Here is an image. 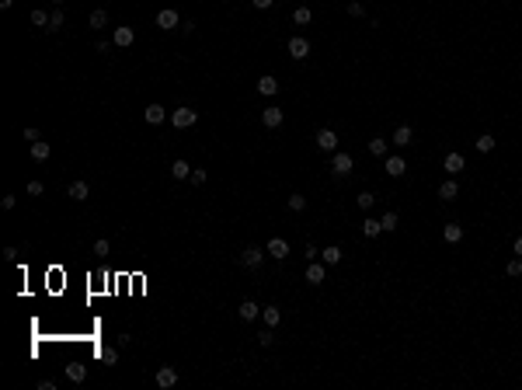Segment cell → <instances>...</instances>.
I'll return each mask as SVG.
<instances>
[{
  "mask_svg": "<svg viewBox=\"0 0 522 390\" xmlns=\"http://www.w3.org/2000/svg\"><path fill=\"white\" fill-rule=\"evenodd\" d=\"M198 122V112H192V108H178V112H171V126L174 129H188V126H195Z\"/></svg>",
  "mask_w": 522,
  "mask_h": 390,
  "instance_id": "6da1fadb",
  "label": "cell"
},
{
  "mask_svg": "<svg viewBox=\"0 0 522 390\" xmlns=\"http://www.w3.org/2000/svg\"><path fill=\"white\" fill-rule=\"evenodd\" d=\"M261 261H265V251H261V248H254V244H247V248H244V254H240V265H244V269H258Z\"/></svg>",
  "mask_w": 522,
  "mask_h": 390,
  "instance_id": "7a4b0ae2",
  "label": "cell"
},
{
  "mask_svg": "<svg viewBox=\"0 0 522 390\" xmlns=\"http://www.w3.org/2000/svg\"><path fill=\"white\" fill-rule=\"evenodd\" d=\"M154 383H157V387H164V390L174 387V383H178V370H174V366H160V370L154 373Z\"/></svg>",
  "mask_w": 522,
  "mask_h": 390,
  "instance_id": "3957f363",
  "label": "cell"
},
{
  "mask_svg": "<svg viewBox=\"0 0 522 390\" xmlns=\"http://www.w3.org/2000/svg\"><path fill=\"white\" fill-rule=\"evenodd\" d=\"M331 171L341 178V175H348L352 171V157L348 154H341V150H334V157H331Z\"/></svg>",
  "mask_w": 522,
  "mask_h": 390,
  "instance_id": "277c9868",
  "label": "cell"
},
{
  "mask_svg": "<svg viewBox=\"0 0 522 390\" xmlns=\"http://www.w3.org/2000/svg\"><path fill=\"white\" fill-rule=\"evenodd\" d=\"M317 147L328 150V154H334V150H338V133H334V129H320V133H317Z\"/></svg>",
  "mask_w": 522,
  "mask_h": 390,
  "instance_id": "5b68a950",
  "label": "cell"
},
{
  "mask_svg": "<svg viewBox=\"0 0 522 390\" xmlns=\"http://www.w3.org/2000/svg\"><path fill=\"white\" fill-rule=\"evenodd\" d=\"M289 56H296V59H307L310 56V42L303 39V35H292V39H289Z\"/></svg>",
  "mask_w": 522,
  "mask_h": 390,
  "instance_id": "8992f818",
  "label": "cell"
},
{
  "mask_svg": "<svg viewBox=\"0 0 522 390\" xmlns=\"http://www.w3.org/2000/svg\"><path fill=\"white\" fill-rule=\"evenodd\" d=\"M143 118H146L150 126H160V122L167 118V108H164V105H146V108H143Z\"/></svg>",
  "mask_w": 522,
  "mask_h": 390,
  "instance_id": "52a82bcc",
  "label": "cell"
},
{
  "mask_svg": "<svg viewBox=\"0 0 522 390\" xmlns=\"http://www.w3.org/2000/svg\"><path fill=\"white\" fill-rule=\"evenodd\" d=\"M324 279H328V265H320V261H313V265H310V269H307V282H310V286H320Z\"/></svg>",
  "mask_w": 522,
  "mask_h": 390,
  "instance_id": "ba28073f",
  "label": "cell"
},
{
  "mask_svg": "<svg viewBox=\"0 0 522 390\" xmlns=\"http://www.w3.org/2000/svg\"><path fill=\"white\" fill-rule=\"evenodd\" d=\"M157 28H164V32H171V28H178V11H171V7H164V11L157 14Z\"/></svg>",
  "mask_w": 522,
  "mask_h": 390,
  "instance_id": "9c48e42d",
  "label": "cell"
},
{
  "mask_svg": "<svg viewBox=\"0 0 522 390\" xmlns=\"http://www.w3.org/2000/svg\"><path fill=\"white\" fill-rule=\"evenodd\" d=\"M66 380L70 383H84L87 380V366L84 362H66Z\"/></svg>",
  "mask_w": 522,
  "mask_h": 390,
  "instance_id": "30bf717a",
  "label": "cell"
},
{
  "mask_svg": "<svg viewBox=\"0 0 522 390\" xmlns=\"http://www.w3.org/2000/svg\"><path fill=\"white\" fill-rule=\"evenodd\" d=\"M133 39H136V32H133V28H126V25H122V28H115V35H112V42H115L118 49H129V45H133Z\"/></svg>",
  "mask_w": 522,
  "mask_h": 390,
  "instance_id": "8fae6325",
  "label": "cell"
},
{
  "mask_svg": "<svg viewBox=\"0 0 522 390\" xmlns=\"http://www.w3.org/2000/svg\"><path fill=\"white\" fill-rule=\"evenodd\" d=\"M282 118H286V115H282V108H275V105L261 112V122H265L268 129H279V126H282Z\"/></svg>",
  "mask_w": 522,
  "mask_h": 390,
  "instance_id": "7c38bea8",
  "label": "cell"
},
{
  "mask_svg": "<svg viewBox=\"0 0 522 390\" xmlns=\"http://www.w3.org/2000/svg\"><path fill=\"white\" fill-rule=\"evenodd\" d=\"M442 167L449 171V175H460L466 167V160H463V154H445V160H442Z\"/></svg>",
  "mask_w": 522,
  "mask_h": 390,
  "instance_id": "4fadbf2b",
  "label": "cell"
},
{
  "mask_svg": "<svg viewBox=\"0 0 522 390\" xmlns=\"http://www.w3.org/2000/svg\"><path fill=\"white\" fill-rule=\"evenodd\" d=\"M265 251H268L271 258H279V261H282V258L289 254V244H286L282 237H271V240H268V248H265Z\"/></svg>",
  "mask_w": 522,
  "mask_h": 390,
  "instance_id": "5bb4252c",
  "label": "cell"
},
{
  "mask_svg": "<svg viewBox=\"0 0 522 390\" xmlns=\"http://www.w3.org/2000/svg\"><path fill=\"white\" fill-rule=\"evenodd\" d=\"M404 171H407L404 157H387V175H390V178H401Z\"/></svg>",
  "mask_w": 522,
  "mask_h": 390,
  "instance_id": "9a60e30c",
  "label": "cell"
},
{
  "mask_svg": "<svg viewBox=\"0 0 522 390\" xmlns=\"http://www.w3.org/2000/svg\"><path fill=\"white\" fill-rule=\"evenodd\" d=\"M66 195H70V199H77V202H84V199L91 195V188H87V181H73V185L66 188Z\"/></svg>",
  "mask_w": 522,
  "mask_h": 390,
  "instance_id": "2e32d148",
  "label": "cell"
},
{
  "mask_svg": "<svg viewBox=\"0 0 522 390\" xmlns=\"http://www.w3.org/2000/svg\"><path fill=\"white\" fill-rule=\"evenodd\" d=\"M237 313H240V321H254V317L261 313V307H258L254 300H244V303H240V310H237Z\"/></svg>",
  "mask_w": 522,
  "mask_h": 390,
  "instance_id": "e0dca14e",
  "label": "cell"
},
{
  "mask_svg": "<svg viewBox=\"0 0 522 390\" xmlns=\"http://www.w3.org/2000/svg\"><path fill=\"white\" fill-rule=\"evenodd\" d=\"M456 195H460V185H456V181H442V185H439V199H445V202H453Z\"/></svg>",
  "mask_w": 522,
  "mask_h": 390,
  "instance_id": "ac0fdd59",
  "label": "cell"
},
{
  "mask_svg": "<svg viewBox=\"0 0 522 390\" xmlns=\"http://www.w3.org/2000/svg\"><path fill=\"white\" fill-rule=\"evenodd\" d=\"M258 91H261V94H275V91H279V80H275V77H271V74H265V77H261V80H258Z\"/></svg>",
  "mask_w": 522,
  "mask_h": 390,
  "instance_id": "d6986e66",
  "label": "cell"
},
{
  "mask_svg": "<svg viewBox=\"0 0 522 390\" xmlns=\"http://www.w3.org/2000/svg\"><path fill=\"white\" fill-rule=\"evenodd\" d=\"M97 359H101L105 366H115V362H118V352L112 349V345H101V349H97Z\"/></svg>",
  "mask_w": 522,
  "mask_h": 390,
  "instance_id": "ffe728a7",
  "label": "cell"
},
{
  "mask_svg": "<svg viewBox=\"0 0 522 390\" xmlns=\"http://www.w3.org/2000/svg\"><path fill=\"white\" fill-rule=\"evenodd\" d=\"M261 317H265V324H268V328H279L282 310H279V307H265V310H261Z\"/></svg>",
  "mask_w": 522,
  "mask_h": 390,
  "instance_id": "44dd1931",
  "label": "cell"
},
{
  "mask_svg": "<svg viewBox=\"0 0 522 390\" xmlns=\"http://www.w3.org/2000/svg\"><path fill=\"white\" fill-rule=\"evenodd\" d=\"M171 175L178 178V181H185V178L192 175V167H188V160H174V164H171Z\"/></svg>",
  "mask_w": 522,
  "mask_h": 390,
  "instance_id": "7402d4cb",
  "label": "cell"
},
{
  "mask_svg": "<svg viewBox=\"0 0 522 390\" xmlns=\"http://www.w3.org/2000/svg\"><path fill=\"white\" fill-rule=\"evenodd\" d=\"M393 143H397V147H411V126H397Z\"/></svg>",
  "mask_w": 522,
  "mask_h": 390,
  "instance_id": "603a6c76",
  "label": "cell"
},
{
  "mask_svg": "<svg viewBox=\"0 0 522 390\" xmlns=\"http://www.w3.org/2000/svg\"><path fill=\"white\" fill-rule=\"evenodd\" d=\"M32 160H49V143H45V139L32 143Z\"/></svg>",
  "mask_w": 522,
  "mask_h": 390,
  "instance_id": "cb8c5ba5",
  "label": "cell"
},
{
  "mask_svg": "<svg viewBox=\"0 0 522 390\" xmlns=\"http://www.w3.org/2000/svg\"><path fill=\"white\" fill-rule=\"evenodd\" d=\"M320 258H324V265H338V261H341V248H334V244H331V248H324V251H320Z\"/></svg>",
  "mask_w": 522,
  "mask_h": 390,
  "instance_id": "d4e9b609",
  "label": "cell"
},
{
  "mask_svg": "<svg viewBox=\"0 0 522 390\" xmlns=\"http://www.w3.org/2000/svg\"><path fill=\"white\" fill-rule=\"evenodd\" d=\"M369 154H372V157H383V154H387V139H383V136H372V139H369Z\"/></svg>",
  "mask_w": 522,
  "mask_h": 390,
  "instance_id": "484cf974",
  "label": "cell"
},
{
  "mask_svg": "<svg viewBox=\"0 0 522 390\" xmlns=\"http://www.w3.org/2000/svg\"><path fill=\"white\" fill-rule=\"evenodd\" d=\"M442 237H445V240H449V244H456V240L463 237V227H460V223H449V227H445V230H442Z\"/></svg>",
  "mask_w": 522,
  "mask_h": 390,
  "instance_id": "4316f807",
  "label": "cell"
},
{
  "mask_svg": "<svg viewBox=\"0 0 522 390\" xmlns=\"http://www.w3.org/2000/svg\"><path fill=\"white\" fill-rule=\"evenodd\" d=\"M362 234H366V237H380V234H383V223H380V220H366V223H362Z\"/></svg>",
  "mask_w": 522,
  "mask_h": 390,
  "instance_id": "83f0119b",
  "label": "cell"
},
{
  "mask_svg": "<svg viewBox=\"0 0 522 390\" xmlns=\"http://www.w3.org/2000/svg\"><path fill=\"white\" fill-rule=\"evenodd\" d=\"M292 21H296V25H310V21H313V11H310V7H296V11H292Z\"/></svg>",
  "mask_w": 522,
  "mask_h": 390,
  "instance_id": "f1b7e54d",
  "label": "cell"
},
{
  "mask_svg": "<svg viewBox=\"0 0 522 390\" xmlns=\"http://www.w3.org/2000/svg\"><path fill=\"white\" fill-rule=\"evenodd\" d=\"M105 25H108V14H105L101 7H97V11H91V28H105Z\"/></svg>",
  "mask_w": 522,
  "mask_h": 390,
  "instance_id": "f546056e",
  "label": "cell"
},
{
  "mask_svg": "<svg viewBox=\"0 0 522 390\" xmlns=\"http://www.w3.org/2000/svg\"><path fill=\"white\" fill-rule=\"evenodd\" d=\"M477 150H481V154H491V150H494V136H487V133L477 136Z\"/></svg>",
  "mask_w": 522,
  "mask_h": 390,
  "instance_id": "4dcf8cb0",
  "label": "cell"
},
{
  "mask_svg": "<svg viewBox=\"0 0 522 390\" xmlns=\"http://www.w3.org/2000/svg\"><path fill=\"white\" fill-rule=\"evenodd\" d=\"M355 202H359V209H372V206H376V195H372V192H362Z\"/></svg>",
  "mask_w": 522,
  "mask_h": 390,
  "instance_id": "1f68e13d",
  "label": "cell"
},
{
  "mask_svg": "<svg viewBox=\"0 0 522 390\" xmlns=\"http://www.w3.org/2000/svg\"><path fill=\"white\" fill-rule=\"evenodd\" d=\"M380 223H383V230H397V223H401V220H397V213H383V220H380Z\"/></svg>",
  "mask_w": 522,
  "mask_h": 390,
  "instance_id": "d6a6232c",
  "label": "cell"
},
{
  "mask_svg": "<svg viewBox=\"0 0 522 390\" xmlns=\"http://www.w3.org/2000/svg\"><path fill=\"white\" fill-rule=\"evenodd\" d=\"M63 21H66V18H63V11H53V14H49V32L63 28Z\"/></svg>",
  "mask_w": 522,
  "mask_h": 390,
  "instance_id": "836d02e7",
  "label": "cell"
},
{
  "mask_svg": "<svg viewBox=\"0 0 522 390\" xmlns=\"http://www.w3.org/2000/svg\"><path fill=\"white\" fill-rule=\"evenodd\" d=\"M289 209H292V213L307 209V199H303V195H289Z\"/></svg>",
  "mask_w": 522,
  "mask_h": 390,
  "instance_id": "e575fe53",
  "label": "cell"
},
{
  "mask_svg": "<svg viewBox=\"0 0 522 390\" xmlns=\"http://www.w3.org/2000/svg\"><path fill=\"white\" fill-rule=\"evenodd\" d=\"M505 272L512 275V279H519V275H522V258H515V261H508V269H505Z\"/></svg>",
  "mask_w": 522,
  "mask_h": 390,
  "instance_id": "d590c367",
  "label": "cell"
},
{
  "mask_svg": "<svg viewBox=\"0 0 522 390\" xmlns=\"http://www.w3.org/2000/svg\"><path fill=\"white\" fill-rule=\"evenodd\" d=\"M271 331H275V328H268V331H261V334H258V345H265V349H268L271 342H275V334H271Z\"/></svg>",
  "mask_w": 522,
  "mask_h": 390,
  "instance_id": "8d00e7d4",
  "label": "cell"
},
{
  "mask_svg": "<svg viewBox=\"0 0 522 390\" xmlns=\"http://www.w3.org/2000/svg\"><path fill=\"white\" fill-rule=\"evenodd\" d=\"M32 25H39V28L49 25V14H45V11H32Z\"/></svg>",
  "mask_w": 522,
  "mask_h": 390,
  "instance_id": "74e56055",
  "label": "cell"
},
{
  "mask_svg": "<svg viewBox=\"0 0 522 390\" xmlns=\"http://www.w3.org/2000/svg\"><path fill=\"white\" fill-rule=\"evenodd\" d=\"M108 251H112V248H108V240H105V237H101V240H94V254H101V258H105Z\"/></svg>",
  "mask_w": 522,
  "mask_h": 390,
  "instance_id": "f35d334b",
  "label": "cell"
},
{
  "mask_svg": "<svg viewBox=\"0 0 522 390\" xmlns=\"http://www.w3.org/2000/svg\"><path fill=\"white\" fill-rule=\"evenodd\" d=\"M348 14H352V18H362V4L352 0V4H348Z\"/></svg>",
  "mask_w": 522,
  "mask_h": 390,
  "instance_id": "ab89813d",
  "label": "cell"
},
{
  "mask_svg": "<svg viewBox=\"0 0 522 390\" xmlns=\"http://www.w3.org/2000/svg\"><path fill=\"white\" fill-rule=\"evenodd\" d=\"M24 139H28V143H39V129H35V126H28V129H24Z\"/></svg>",
  "mask_w": 522,
  "mask_h": 390,
  "instance_id": "60d3db41",
  "label": "cell"
},
{
  "mask_svg": "<svg viewBox=\"0 0 522 390\" xmlns=\"http://www.w3.org/2000/svg\"><path fill=\"white\" fill-rule=\"evenodd\" d=\"M192 181H195V185H206V171H202V167H195V171H192Z\"/></svg>",
  "mask_w": 522,
  "mask_h": 390,
  "instance_id": "b9f144b4",
  "label": "cell"
},
{
  "mask_svg": "<svg viewBox=\"0 0 522 390\" xmlns=\"http://www.w3.org/2000/svg\"><path fill=\"white\" fill-rule=\"evenodd\" d=\"M14 202H18L14 195H4V199H0V206H4V209H14Z\"/></svg>",
  "mask_w": 522,
  "mask_h": 390,
  "instance_id": "7bdbcfd3",
  "label": "cell"
},
{
  "mask_svg": "<svg viewBox=\"0 0 522 390\" xmlns=\"http://www.w3.org/2000/svg\"><path fill=\"white\" fill-rule=\"evenodd\" d=\"M28 195H42V181H28Z\"/></svg>",
  "mask_w": 522,
  "mask_h": 390,
  "instance_id": "ee69618b",
  "label": "cell"
},
{
  "mask_svg": "<svg viewBox=\"0 0 522 390\" xmlns=\"http://www.w3.org/2000/svg\"><path fill=\"white\" fill-rule=\"evenodd\" d=\"M271 4H275V0H254V7H258V11H268Z\"/></svg>",
  "mask_w": 522,
  "mask_h": 390,
  "instance_id": "f6af8a7d",
  "label": "cell"
},
{
  "mask_svg": "<svg viewBox=\"0 0 522 390\" xmlns=\"http://www.w3.org/2000/svg\"><path fill=\"white\" fill-rule=\"evenodd\" d=\"M515 254L522 258V237H515Z\"/></svg>",
  "mask_w": 522,
  "mask_h": 390,
  "instance_id": "bcb514c9",
  "label": "cell"
},
{
  "mask_svg": "<svg viewBox=\"0 0 522 390\" xmlns=\"http://www.w3.org/2000/svg\"><path fill=\"white\" fill-rule=\"evenodd\" d=\"M11 4H14V0H0V7H11Z\"/></svg>",
  "mask_w": 522,
  "mask_h": 390,
  "instance_id": "7dc6e473",
  "label": "cell"
},
{
  "mask_svg": "<svg viewBox=\"0 0 522 390\" xmlns=\"http://www.w3.org/2000/svg\"><path fill=\"white\" fill-rule=\"evenodd\" d=\"M49 4H63V0H49Z\"/></svg>",
  "mask_w": 522,
  "mask_h": 390,
  "instance_id": "c3c4849f",
  "label": "cell"
}]
</instances>
